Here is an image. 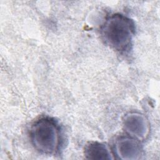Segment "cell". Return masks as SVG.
Instances as JSON below:
<instances>
[{
  "label": "cell",
  "instance_id": "obj_1",
  "mask_svg": "<svg viewBox=\"0 0 160 160\" xmlns=\"http://www.w3.org/2000/svg\"><path fill=\"white\" fill-rule=\"evenodd\" d=\"M135 34L133 21L121 13L107 17L101 28L102 40L112 49L124 52L130 49Z\"/></svg>",
  "mask_w": 160,
  "mask_h": 160
},
{
  "label": "cell",
  "instance_id": "obj_2",
  "mask_svg": "<svg viewBox=\"0 0 160 160\" xmlns=\"http://www.w3.org/2000/svg\"><path fill=\"white\" fill-rule=\"evenodd\" d=\"M30 141L34 148L41 154H56L61 144L60 127L49 117H42L35 121L29 131Z\"/></svg>",
  "mask_w": 160,
  "mask_h": 160
},
{
  "label": "cell",
  "instance_id": "obj_3",
  "mask_svg": "<svg viewBox=\"0 0 160 160\" xmlns=\"http://www.w3.org/2000/svg\"><path fill=\"white\" fill-rule=\"evenodd\" d=\"M122 124L126 134L139 141L145 140L149 136V122L142 113L138 112L127 113L123 118Z\"/></svg>",
  "mask_w": 160,
  "mask_h": 160
},
{
  "label": "cell",
  "instance_id": "obj_4",
  "mask_svg": "<svg viewBox=\"0 0 160 160\" xmlns=\"http://www.w3.org/2000/svg\"><path fill=\"white\" fill-rule=\"evenodd\" d=\"M112 149L113 154L123 160L138 159L142 152L140 141L127 134L118 137L114 142Z\"/></svg>",
  "mask_w": 160,
  "mask_h": 160
},
{
  "label": "cell",
  "instance_id": "obj_5",
  "mask_svg": "<svg viewBox=\"0 0 160 160\" xmlns=\"http://www.w3.org/2000/svg\"><path fill=\"white\" fill-rule=\"evenodd\" d=\"M86 158L89 159H112V151L105 144L99 142H89L84 149Z\"/></svg>",
  "mask_w": 160,
  "mask_h": 160
}]
</instances>
